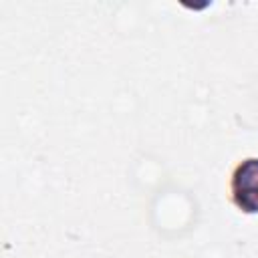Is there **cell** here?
Instances as JSON below:
<instances>
[{
    "label": "cell",
    "mask_w": 258,
    "mask_h": 258,
    "mask_svg": "<svg viewBox=\"0 0 258 258\" xmlns=\"http://www.w3.org/2000/svg\"><path fill=\"white\" fill-rule=\"evenodd\" d=\"M232 204L244 214H258V157H248L236 165L230 179Z\"/></svg>",
    "instance_id": "obj_1"
}]
</instances>
